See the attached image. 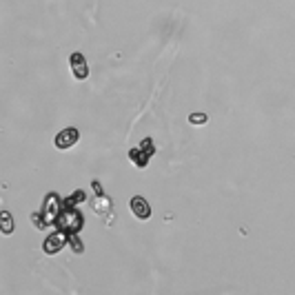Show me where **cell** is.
<instances>
[{
	"label": "cell",
	"mask_w": 295,
	"mask_h": 295,
	"mask_svg": "<svg viewBox=\"0 0 295 295\" xmlns=\"http://www.w3.org/2000/svg\"><path fill=\"white\" fill-rule=\"evenodd\" d=\"M62 211V200L58 193H47L45 202H42V209L38 213H31V222L36 229H47L56 222V218Z\"/></svg>",
	"instance_id": "1"
},
{
	"label": "cell",
	"mask_w": 295,
	"mask_h": 295,
	"mask_svg": "<svg viewBox=\"0 0 295 295\" xmlns=\"http://www.w3.org/2000/svg\"><path fill=\"white\" fill-rule=\"evenodd\" d=\"M53 224H56V229H62L67 233H78L82 229V224H85V218H82V213L76 206H62L60 215L56 218Z\"/></svg>",
	"instance_id": "2"
},
{
	"label": "cell",
	"mask_w": 295,
	"mask_h": 295,
	"mask_svg": "<svg viewBox=\"0 0 295 295\" xmlns=\"http://www.w3.org/2000/svg\"><path fill=\"white\" fill-rule=\"evenodd\" d=\"M69 235H71V233H67V231H62V229H56L51 235H47L45 244H42V251H45L47 255L60 253V251L69 244Z\"/></svg>",
	"instance_id": "3"
},
{
	"label": "cell",
	"mask_w": 295,
	"mask_h": 295,
	"mask_svg": "<svg viewBox=\"0 0 295 295\" xmlns=\"http://www.w3.org/2000/svg\"><path fill=\"white\" fill-rule=\"evenodd\" d=\"M69 67H71V73L76 80L82 82L89 78V62H87L85 53H80V51L71 53V56H69Z\"/></svg>",
	"instance_id": "4"
},
{
	"label": "cell",
	"mask_w": 295,
	"mask_h": 295,
	"mask_svg": "<svg viewBox=\"0 0 295 295\" xmlns=\"http://www.w3.org/2000/svg\"><path fill=\"white\" fill-rule=\"evenodd\" d=\"M78 140H80V131H78L76 127H67V129H62L60 134L53 138V145L60 151H67V149H71Z\"/></svg>",
	"instance_id": "5"
},
{
	"label": "cell",
	"mask_w": 295,
	"mask_h": 295,
	"mask_svg": "<svg viewBox=\"0 0 295 295\" xmlns=\"http://www.w3.org/2000/svg\"><path fill=\"white\" fill-rule=\"evenodd\" d=\"M129 206H131V211H134V215L138 220H149L151 218V206H149V202H147L145 198H142V195H134Z\"/></svg>",
	"instance_id": "6"
},
{
	"label": "cell",
	"mask_w": 295,
	"mask_h": 295,
	"mask_svg": "<svg viewBox=\"0 0 295 295\" xmlns=\"http://www.w3.org/2000/svg\"><path fill=\"white\" fill-rule=\"evenodd\" d=\"M129 160L134 162L138 169H145V166L149 164L151 155H149V153H145V151H142L140 147H136V149H131V151H129Z\"/></svg>",
	"instance_id": "7"
},
{
	"label": "cell",
	"mask_w": 295,
	"mask_h": 295,
	"mask_svg": "<svg viewBox=\"0 0 295 295\" xmlns=\"http://www.w3.org/2000/svg\"><path fill=\"white\" fill-rule=\"evenodd\" d=\"M91 206H93V211H96V213H105V211L111 209V200L107 198L105 193H100V195H98V198L91 202Z\"/></svg>",
	"instance_id": "8"
},
{
	"label": "cell",
	"mask_w": 295,
	"mask_h": 295,
	"mask_svg": "<svg viewBox=\"0 0 295 295\" xmlns=\"http://www.w3.org/2000/svg\"><path fill=\"white\" fill-rule=\"evenodd\" d=\"M0 231H2L4 235L13 233V218L9 211H2V213H0Z\"/></svg>",
	"instance_id": "9"
},
{
	"label": "cell",
	"mask_w": 295,
	"mask_h": 295,
	"mask_svg": "<svg viewBox=\"0 0 295 295\" xmlns=\"http://www.w3.org/2000/svg\"><path fill=\"white\" fill-rule=\"evenodd\" d=\"M87 200V193L85 191H76L73 195H69L67 200H62V206H76L78 202H85Z\"/></svg>",
	"instance_id": "10"
},
{
	"label": "cell",
	"mask_w": 295,
	"mask_h": 295,
	"mask_svg": "<svg viewBox=\"0 0 295 295\" xmlns=\"http://www.w3.org/2000/svg\"><path fill=\"white\" fill-rule=\"evenodd\" d=\"M189 122H191V125H206V122H209V118H206V114H202V111H193V114H191L189 116Z\"/></svg>",
	"instance_id": "11"
},
{
	"label": "cell",
	"mask_w": 295,
	"mask_h": 295,
	"mask_svg": "<svg viewBox=\"0 0 295 295\" xmlns=\"http://www.w3.org/2000/svg\"><path fill=\"white\" fill-rule=\"evenodd\" d=\"M140 149L145 151V153L153 155V153H155V145H153V138H145V140L140 142Z\"/></svg>",
	"instance_id": "12"
},
{
	"label": "cell",
	"mask_w": 295,
	"mask_h": 295,
	"mask_svg": "<svg viewBox=\"0 0 295 295\" xmlns=\"http://www.w3.org/2000/svg\"><path fill=\"white\" fill-rule=\"evenodd\" d=\"M69 244H71V249L76 251V253H82V251H85V247L80 244V238H78V233H71V235H69Z\"/></svg>",
	"instance_id": "13"
}]
</instances>
